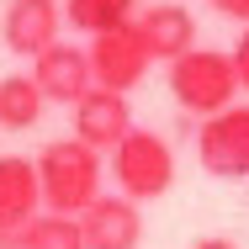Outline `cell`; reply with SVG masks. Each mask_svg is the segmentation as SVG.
<instances>
[{"mask_svg":"<svg viewBox=\"0 0 249 249\" xmlns=\"http://www.w3.org/2000/svg\"><path fill=\"white\" fill-rule=\"evenodd\" d=\"M133 133V106L122 90H90V96L74 106V138L80 143H90L96 154H111L122 138Z\"/></svg>","mask_w":249,"mask_h":249,"instance_id":"cell-10","label":"cell"},{"mask_svg":"<svg viewBox=\"0 0 249 249\" xmlns=\"http://www.w3.org/2000/svg\"><path fill=\"white\" fill-rule=\"evenodd\" d=\"M149 64H154V53H149V43H143V32H138V21L90 37V69H96L101 90H122V96H127L133 85H143Z\"/></svg>","mask_w":249,"mask_h":249,"instance_id":"cell-5","label":"cell"},{"mask_svg":"<svg viewBox=\"0 0 249 249\" xmlns=\"http://www.w3.org/2000/svg\"><path fill=\"white\" fill-rule=\"evenodd\" d=\"M212 5H217L223 16H233V21H244V27H249V0H212Z\"/></svg>","mask_w":249,"mask_h":249,"instance_id":"cell-16","label":"cell"},{"mask_svg":"<svg viewBox=\"0 0 249 249\" xmlns=\"http://www.w3.org/2000/svg\"><path fill=\"white\" fill-rule=\"evenodd\" d=\"M239 69H233V53H217V48H191L180 53L175 64H170V96L175 106L186 111V117H217V111H228V106H239Z\"/></svg>","mask_w":249,"mask_h":249,"instance_id":"cell-2","label":"cell"},{"mask_svg":"<svg viewBox=\"0 0 249 249\" xmlns=\"http://www.w3.org/2000/svg\"><path fill=\"white\" fill-rule=\"evenodd\" d=\"M64 21L85 37H101L111 27L138 21V0H64Z\"/></svg>","mask_w":249,"mask_h":249,"instance_id":"cell-13","label":"cell"},{"mask_svg":"<svg viewBox=\"0 0 249 249\" xmlns=\"http://www.w3.org/2000/svg\"><path fill=\"white\" fill-rule=\"evenodd\" d=\"M191 249H239L233 239H223V233H207V239H196Z\"/></svg>","mask_w":249,"mask_h":249,"instance_id":"cell-17","label":"cell"},{"mask_svg":"<svg viewBox=\"0 0 249 249\" xmlns=\"http://www.w3.org/2000/svg\"><path fill=\"white\" fill-rule=\"evenodd\" d=\"M43 106H48V96L37 90L32 69L0 80V127H5V133H27V127H37V122H43Z\"/></svg>","mask_w":249,"mask_h":249,"instance_id":"cell-12","label":"cell"},{"mask_svg":"<svg viewBox=\"0 0 249 249\" xmlns=\"http://www.w3.org/2000/svg\"><path fill=\"white\" fill-rule=\"evenodd\" d=\"M16 249H85V228H80V217H64V212H37V217L21 228Z\"/></svg>","mask_w":249,"mask_h":249,"instance_id":"cell-14","label":"cell"},{"mask_svg":"<svg viewBox=\"0 0 249 249\" xmlns=\"http://www.w3.org/2000/svg\"><path fill=\"white\" fill-rule=\"evenodd\" d=\"M32 80L53 106H80V101L96 90V69H90V48H74V43H53L48 53L32 58Z\"/></svg>","mask_w":249,"mask_h":249,"instance_id":"cell-7","label":"cell"},{"mask_svg":"<svg viewBox=\"0 0 249 249\" xmlns=\"http://www.w3.org/2000/svg\"><path fill=\"white\" fill-rule=\"evenodd\" d=\"M233 69H239V85L249 90V27L239 32V43H233Z\"/></svg>","mask_w":249,"mask_h":249,"instance_id":"cell-15","label":"cell"},{"mask_svg":"<svg viewBox=\"0 0 249 249\" xmlns=\"http://www.w3.org/2000/svg\"><path fill=\"white\" fill-rule=\"evenodd\" d=\"M58 27H64L58 0H5V11H0V43L16 58H37L53 43H64Z\"/></svg>","mask_w":249,"mask_h":249,"instance_id":"cell-8","label":"cell"},{"mask_svg":"<svg viewBox=\"0 0 249 249\" xmlns=\"http://www.w3.org/2000/svg\"><path fill=\"white\" fill-rule=\"evenodd\" d=\"M196 159L217 180H249V106H228L201 122Z\"/></svg>","mask_w":249,"mask_h":249,"instance_id":"cell-4","label":"cell"},{"mask_svg":"<svg viewBox=\"0 0 249 249\" xmlns=\"http://www.w3.org/2000/svg\"><path fill=\"white\" fill-rule=\"evenodd\" d=\"M80 228H85V249H138L143 244V212L122 191H101L80 212Z\"/></svg>","mask_w":249,"mask_h":249,"instance_id":"cell-9","label":"cell"},{"mask_svg":"<svg viewBox=\"0 0 249 249\" xmlns=\"http://www.w3.org/2000/svg\"><path fill=\"white\" fill-rule=\"evenodd\" d=\"M43 212V180H37V159L21 154H0V249H16L21 228Z\"/></svg>","mask_w":249,"mask_h":249,"instance_id":"cell-6","label":"cell"},{"mask_svg":"<svg viewBox=\"0 0 249 249\" xmlns=\"http://www.w3.org/2000/svg\"><path fill=\"white\" fill-rule=\"evenodd\" d=\"M101 175H106V159H101L90 143H80L74 133H69V138H53L48 149L37 154L43 212L80 217V212H85V207L101 196Z\"/></svg>","mask_w":249,"mask_h":249,"instance_id":"cell-1","label":"cell"},{"mask_svg":"<svg viewBox=\"0 0 249 249\" xmlns=\"http://www.w3.org/2000/svg\"><path fill=\"white\" fill-rule=\"evenodd\" d=\"M138 32H143V43L159 64H175L180 53L196 48V16L175 0H159L149 11H138Z\"/></svg>","mask_w":249,"mask_h":249,"instance_id":"cell-11","label":"cell"},{"mask_svg":"<svg viewBox=\"0 0 249 249\" xmlns=\"http://www.w3.org/2000/svg\"><path fill=\"white\" fill-rule=\"evenodd\" d=\"M111 180L127 201H159L175 186V149L149 127H133L111 149Z\"/></svg>","mask_w":249,"mask_h":249,"instance_id":"cell-3","label":"cell"}]
</instances>
